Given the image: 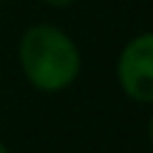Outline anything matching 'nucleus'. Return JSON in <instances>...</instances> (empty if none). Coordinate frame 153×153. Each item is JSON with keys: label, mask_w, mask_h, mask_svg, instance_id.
Listing matches in <instances>:
<instances>
[{"label": "nucleus", "mask_w": 153, "mask_h": 153, "mask_svg": "<svg viewBox=\"0 0 153 153\" xmlns=\"http://www.w3.org/2000/svg\"><path fill=\"white\" fill-rule=\"evenodd\" d=\"M18 63L28 85L48 95L73 88L83 71L78 43L53 23H33L23 30L18 40Z\"/></svg>", "instance_id": "nucleus-1"}, {"label": "nucleus", "mask_w": 153, "mask_h": 153, "mask_svg": "<svg viewBox=\"0 0 153 153\" xmlns=\"http://www.w3.org/2000/svg\"><path fill=\"white\" fill-rule=\"evenodd\" d=\"M0 153H10V148H8V146H5L3 141H0Z\"/></svg>", "instance_id": "nucleus-5"}, {"label": "nucleus", "mask_w": 153, "mask_h": 153, "mask_svg": "<svg viewBox=\"0 0 153 153\" xmlns=\"http://www.w3.org/2000/svg\"><path fill=\"white\" fill-rule=\"evenodd\" d=\"M120 93L138 105H153V30L133 35L116 58Z\"/></svg>", "instance_id": "nucleus-2"}, {"label": "nucleus", "mask_w": 153, "mask_h": 153, "mask_svg": "<svg viewBox=\"0 0 153 153\" xmlns=\"http://www.w3.org/2000/svg\"><path fill=\"white\" fill-rule=\"evenodd\" d=\"M43 5H48V8H68V5H73L75 0H40Z\"/></svg>", "instance_id": "nucleus-3"}, {"label": "nucleus", "mask_w": 153, "mask_h": 153, "mask_svg": "<svg viewBox=\"0 0 153 153\" xmlns=\"http://www.w3.org/2000/svg\"><path fill=\"white\" fill-rule=\"evenodd\" d=\"M146 136H148V143L153 146V113H151V118H148V123H146Z\"/></svg>", "instance_id": "nucleus-4"}]
</instances>
